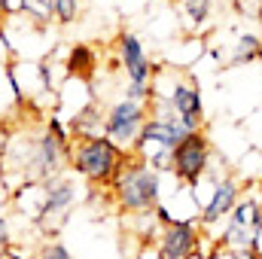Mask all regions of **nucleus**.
<instances>
[{
    "instance_id": "20",
    "label": "nucleus",
    "mask_w": 262,
    "mask_h": 259,
    "mask_svg": "<svg viewBox=\"0 0 262 259\" xmlns=\"http://www.w3.org/2000/svg\"><path fill=\"white\" fill-rule=\"evenodd\" d=\"M9 244V223H6V217H0V247H6Z\"/></svg>"
},
{
    "instance_id": "5",
    "label": "nucleus",
    "mask_w": 262,
    "mask_h": 259,
    "mask_svg": "<svg viewBox=\"0 0 262 259\" xmlns=\"http://www.w3.org/2000/svg\"><path fill=\"white\" fill-rule=\"evenodd\" d=\"M146 119H149L146 101L122 98V101H116V104L104 113V134L113 137L119 146L131 149V146L137 143V134H140V128H143Z\"/></svg>"
},
{
    "instance_id": "17",
    "label": "nucleus",
    "mask_w": 262,
    "mask_h": 259,
    "mask_svg": "<svg viewBox=\"0 0 262 259\" xmlns=\"http://www.w3.org/2000/svg\"><path fill=\"white\" fill-rule=\"evenodd\" d=\"M18 6H21L34 21H40V25H43L46 18H52V0H21Z\"/></svg>"
},
{
    "instance_id": "22",
    "label": "nucleus",
    "mask_w": 262,
    "mask_h": 259,
    "mask_svg": "<svg viewBox=\"0 0 262 259\" xmlns=\"http://www.w3.org/2000/svg\"><path fill=\"white\" fill-rule=\"evenodd\" d=\"M0 259H15V256H9V253H0Z\"/></svg>"
},
{
    "instance_id": "15",
    "label": "nucleus",
    "mask_w": 262,
    "mask_h": 259,
    "mask_svg": "<svg viewBox=\"0 0 262 259\" xmlns=\"http://www.w3.org/2000/svg\"><path fill=\"white\" fill-rule=\"evenodd\" d=\"M180 9L192 28H201L210 18V0H180Z\"/></svg>"
},
{
    "instance_id": "10",
    "label": "nucleus",
    "mask_w": 262,
    "mask_h": 259,
    "mask_svg": "<svg viewBox=\"0 0 262 259\" xmlns=\"http://www.w3.org/2000/svg\"><path fill=\"white\" fill-rule=\"evenodd\" d=\"M116 49H119V61H122V70H125L131 85H149L152 64H149V55H146L143 43L134 34H119Z\"/></svg>"
},
{
    "instance_id": "2",
    "label": "nucleus",
    "mask_w": 262,
    "mask_h": 259,
    "mask_svg": "<svg viewBox=\"0 0 262 259\" xmlns=\"http://www.w3.org/2000/svg\"><path fill=\"white\" fill-rule=\"evenodd\" d=\"M113 192L125 213H146L156 210V204L162 201V177L146 159L128 156V162L113 180Z\"/></svg>"
},
{
    "instance_id": "8",
    "label": "nucleus",
    "mask_w": 262,
    "mask_h": 259,
    "mask_svg": "<svg viewBox=\"0 0 262 259\" xmlns=\"http://www.w3.org/2000/svg\"><path fill=\"white\" fill-rule=\"evenodd\" d=\"M76 201V186L67 177H52L46 180V192H43V204L37 210V223L49 229V223L55 220V226L64 220V213L70 210V204Z\"/></svg>"
},
{
    "instance_id": "9",
    "label": "nucleus",
    "mask_w": 262,
    "mask_h": 259,
    "mask_svg": "<svg viewBox=\"0 0 262 259\" xmlns=\"http://www.w3.org/2000/svg\"><path fill=\"white\" fill-rule=\"evenodd\" d=\"M168 101H171V110L177 113V119L186 125L189 131H198L204 125V104H201V89H198L192 79H183V82H174V89L168 92Z\"/></svg>"
},
{
    "instance_id": "12",
    "label": "nucleus",
    "mask_w": 262,
    "mask_h": 259,
    "mask_svg": "<svg viewBox=\"0 0 262 259\" xmlns=\"http://www.w3.org/2000/svg\"><path fill=\"white\" fill-rule=\"evenodd\" d=\"M95 70H98V55H95V49L85 46V43H76V46L70 49V55H67V73L76 76V79H82V82H89V79L95 76Z\"/></svg>"
},
{
    "instance_id": "1",
    "label": "nucleus",
    "mask_w": 262,
    "mask_h": 259,
    "mask_svg": "<svg viewBox=\"0 0 262 259\" xmlns=\"http://www.w3.org/2000/svg\"><path fill=\"white\" fill-rule=\"evenodd\" d=\"M128 156L131 153L125 146H119L113 137L98 134V137H82L70 149V165L89 183H113L122 165L128 162Z\"/></svg>"
},
{
    "instance_id": "23",
    "label": "nucleus",
    "mask_w": 262,
    "mask_h": 259,
    "mask_svg": "<svg viewBox=\"0 0 262 259\" xmlns=\"http://www.w3.org/2000/svg\"><path fill=\"white\" fill-rule=\"evenodd\" d=\"M259 25H262V9H259ZM259 37H262V34H259Z\"/></svg>"
},
{
    "instance_id": "6",
    "label": "nucleus",
    "mask_w": 262,
    "mask_h": 259,
    "mask_svg": "<svg viewBox=\"0 0 262 259\" xmlns=\"http://www.w3.org/2000/svg\"><path fill=\"white\" fill-rule=\"evenodd\" d=\"M201 241V220H174L162 226L159 253L162 259H189Z\"/></svg>"
},
{
    "instance_id": "11",
    "label": "nucleus",
    "mask_w": 262,
    "mask_h": 259,
    "mask_svg": "<svg viewBox=\"0 0 262 259\" xmlns=\"http://www.w3.org/2000/svg\"><path fill=\"white\" fill-rule=\"evenodd\" d=\"M241 201V186H238V180H232V177H223V180H216L213 183V192H210V201L201 207V226H216V223H223L229 213H232V207Z\"/></svg>"
},
{
    "instance_id": "21",
    "label": "nucleus",
    "mask_w": 262,
    "mask_h": 259,
    "mask_svg": "<svg viewBox=\"0 0 262 259\" xmlns=\"http://www.w3.org/2000/svg\"><path fill=\"white\" fill-rule=\"evenodd\" d=\"M6 9H9V0H0V15H3Z\"/></svg>"
},
{
    "instance_id": "14",
    "label": "nucleus",
    "mask_w": 262,
    "mask_h": 259,
    "mask_svg": "<svg viewBox=\"0 0 262 259\" xmlns=\"http://www.w3.org/2000/svg\"><path fill=\"white\" fill-rule=\"evenodd\" d=\"M262 58V37L256 34H241L238 40H235V46H232V64L241 67V64H253V61H259Z\"/></svg>"
},
{
    "instance_id": "13",
    "label": "nucleus",
    "mask_w": 262,
    "mask_h": 259,
    "mask_svg": "<svg viewBox=\"0 0 262 259\" xmlns=\"http://www.w3.org/2000/svg\"><path fill=\"white\" fill-rule=\"evenodd\" d=\"M70 131L82 140V137H98V134H104V113L98 110V107H85V110H79L73 119H70Z\"/></svg>"
},
{
    "instance_id": "19",
    "label": "nucleus",
    "mask_w": 262,
    "mask_h": 259,
    "mask_svg": "<svg viewBox=\"0 0 262 259\" xmlns=\"http://www.w3.org/2000/svg\"><path fill=\"white\" fill-rule=\"evenodd\" d=\"M232 259H259L256 247H241V250H232Z\"/></svg>"
},
{
    "instance_id": "7",
    "label": "nucleus",
    "mask_w": 262,
    "mask_h": 259,
    "mask_svg": "<svg viewBox=\"0 0 262 259\" xmlns=\"http://www.w3.org/2000/svg\"><path fill=\"white\" fill-rule=\"evenodd\" d=\"M189 134V128L177 119V113H149V119L143 122V128L137 134V149H146V146H152V149H174L183 137Z\"/></svg>"
},
{
    "instance_id": "4",
    "label": "nucleus",
    "mask_w": 262,
    "mask_h": 259,
    "mask_svg": "<svg viewBox=\"0 0 262 259\" xmlns=\"http://www.w3.org/2000/svg\"><path fill=\"white\" fill-rule=\"evenodd\" d=\"M262 235V207L256 198H241L232 213L226 217V226L220 232V244L226 250H241V247H256Z\"/></svg>"
},
{
    "instance_id": "16",
    "label": "nucleus",
    "mask_w": 262,
    "mask_h": 259,
    "mask_svg": "<svg viewBox=\"0 0 262 259\" xmlns=\"http://www.w3.org/2000/svg\"><path fill=\"white\" fill-rule=\"evenodd\" d=\"M52 15L61 25H73L79 15V0H52Z\"/></svg>"
},
{
    "instance_id": "18",
    "label": "nucleus",
    "mask_w": 262,
    "mask_h": 259,
    "mask_svg": "<svg viewBox=\"0 0 262 259\" xmlns=\"http://www.w3.org/2000/svg\"><path fill=\"white\" fill-rule=\"evenodd\" d=\"M40 259H73V256L67 253L61 244H46V247H43V253H40Z\"/></svg>"
},
{
    "instance_id": "3",
    "label": "nucleus",
    "mask_w": 262,
    "mask_h": 259,
    "mask_svg": "<svg viewBox=\"0 0 262 259\" xmlns=\"http://www.w3.org/2000/svg\"><path fill=\"white\" fill-rule=\"evenodd\" d=\"M207 168H210V140L201 128L189 131L171 149V174L186 186H198V180L207 174Z\"/></svg>"
}]
</instances>
